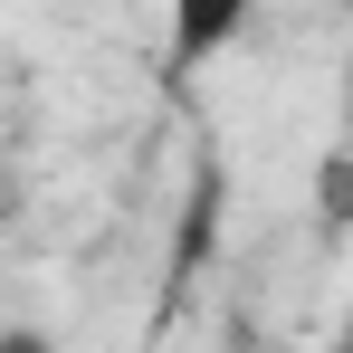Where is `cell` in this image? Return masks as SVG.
Masks as SVG:
<instances>
[{"label": "cell", "mask_w": 353, "mask_h": 353, "mask_svg": "<svg viewBox=\"0 0 353 353\" xmlns=\"http://www.w3.org/2000/svg\"><path fill=\"white\" fill-rule=\"evenodd\" d=\"M258 19V0H163V58L210 67L220 48H239V29Z\"/></svg>", "instance_id": "1"}, {"label": "cell", "mask_w": 353, "mask_h": 353, "mask_svg": "<svg viewBox=\"0 0 353 353\" xmlns=\"http://www.w3.org/2000/svg\"><path fill=\"white\" fill-rule=\"evenodd\" d=\"M325 220H353V153L325 163Z\"/></svg>", "instance_id": "2"}, {"label": "cell", "mask_w": 353, "mask_h": 353, "mask_svg": "<svg viewBox=\"0 0 353 353\" xmlns=\"http://www.w3.org/2000/svg\"><path fill=\"white\" fill-rule=\"evenodd\" d=\"M0 353H58V344H48L39 325H0Z\"/></svg>", "instance_id": "3"}, {"label": "cell", "mask_w": 353, "mask_h": 353, "mask_svg": "<svg viewBox=\"0 0 353 353\" xmlns=\"http://www.w3.org/2000/svg\"><path fill=\"white\" fill-rule=\"evenodd\" d=\"M334 10H353V0H334Z\"/></svg>", "instance_id": "4"}]
</instances>
